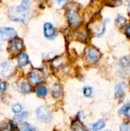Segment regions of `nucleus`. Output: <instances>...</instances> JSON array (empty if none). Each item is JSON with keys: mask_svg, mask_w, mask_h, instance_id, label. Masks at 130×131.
I'll list each match as a JSON object with an SVG mask.
<instances>
[{"mask_svg": "<svg viewBox=\"0 0 130 131\" xmlns=\"http://www.w3.org/2000/svg\"><path fill=\"white\" fill-rule=\"evenodd\" d=\"M37 120L41 123H49L51 121V113L46 106H41L36 110Z\"/></svg>", "mask_w": 130, "mask_h": 131, "instance_id": "4", "label": "nucleus"}, {"mask_svg": "<svg viewBox=\"0 0 130 131\" xmlns=\"http://www.w3.org/2000/svg\"><path fill=\"white\" fill-rule=\"evenodd\" d=\"M83 115H84L83 112H79V113L77 114V119H78V121H79L82 120Z\"/></svg>", "mask_w": 130, "mask_h": 131, "instance_id": "32", "label": "nucleus"}, {"mask_svg": "<svg viewBox=\"0 0 130 131\" xmlns=\"http://www.w3.org/2000/svg\"><path fill=\"white\" fill-rule=\"evenodd\" d=\"M17 61H18V64L19 66L23 67L25 66L28 64L29 62V57L28 55V54L26 53H21L20 54L18 58H17Z\"/></svg>", "mask_w": 130, "mask_h": 131, "instance_id": "15", "label": "nucleus"}, {"mask_svg": "<svg viewBox=\"0 0 130 131\" xmlns=\"http://www.w3.org/2000/svg\"><path fill=\"white\" fill-rule=\"evenodd\" d=\"M31 0H22L21 4L23 5L24 6L27 7V8H29L31 5Z\"/></svg>", "mask_w": 130, "mask_h": 131, "instance_id": "31", "label": "nucleus"}, {"mask_svg": "<svg viewBox=\"0 0 130 131\" xmlns=\"http://www.w3.org/2000/svg\"><path fill=\"white\" fill-rule=\"evenodd\" d=\"M126 88V84L125 82H120L115 87V92H114L115 97L119 99L120 101L124 97Z\"/></svg>", "mask_w": 130, "mask_h": 131, "instance_id": "10", "label": "nucleus"}, {"mask_svg": "<svg viewBox=\"0 0 130 131\" xmlns=\"http://www.w3.org/2000/svg\"><path fill=\"white\" fill-rule=\"evenodd\" d=\"M44 35L48 39H54L57 35V31L52 23L46 22L44 25Z\"/></svg>", "mask_w": 130, "mask_h": 131, "instance_id": "6", "label": "nucleus"}, {"mask_svg": "<svg viewBox=\"0 0 130 131\" xmlns=\"http://www.w3.org/2000/svg\"><path fill=\"white\" fill-rule=\"evenodd\" d=\"M64 64V58L62 56L55 57L54 59H52L51 61V67L54 70H57L61 68H62Z\"/></svg>", "mask_w": 130, "mask_h": 131, "instance_id": "14", "label": "nucleus"}, {"mask_svg": "<svg viewBox=\"0 0 130 131\" xmlns=\"http://www.w3.org/2000/svg\"><path fill=\"white\" fill-rule=\"evenodd\" d=\"M15 70V67L12 63L4 62L0 64V75L4 78H9L11 76Z\"/></svg>", "mask_w": 130, "mask_h": 131, "instance_id": "7", "label": "nucleus"}, {"mask_svg": "<svg viewBox=\"0 0 130 131\" xmlns=\"http://www.w3.org/2000/svg\"><path fill=\"white\" fill-rule=\"evenodd\" d=\"M21 131H38V129L28 123H23L21 126Z\"/></svg>", "mask_w": 130, "mask_h": 131, "instance_id": "25", "label": "nucleus"}, {"mask_svg": "<svg viewBox=\"0 0 130 131\" xmlns=\"http://www.w3.org/2000/svg\"><path fill=\"white\" fill-rule=\"evenodd\" d=\"M11 110L15 114H19L22 111V106L19 103H15L11 106Z\"/></svg>", "mask_w": 130, "mask_h": 131, "instance_id": "26", "label": "nucleus"}, {"mask_svg": "<svg viewBox=\"0 0 130 131\" xmlns=\"http://www.w3.org/2000/svg\"><path fill=\"white\" fill-rule=\"evenodd\" d=\"M36 94L38 97H44L48 94V88L44 85H40L36 88Z\"/></svg>", "mask_w": 130, "mask_h": 131, "instance_id": "19", "label": "nucleus"}, {"mask_svg": "<svg viewBox=\"0 0 130 131\" xmlns=\"http://www.w3.org/2000/svg\"><path fill=\"white\" fill-rule=\"evenodd\" d=\"M129 131H130V128H129Z\"/></svg>", "mask_w": 130, "mask_h": 131, "instance_id": "37", "label": "nucleus"}, {"mask_svg": "<svg viewBox=\"0 0 130 131\" xmlns=\"http://www.w3.org/2000/svg\"><path fill=\"white\" fill-rule=\"evenodd\" d=\"M129 125L126 123H123L120 127V131H129Z\"/></svg>", "mask_w": 130, "mask_h": 131, "instance_id": "28", "label": "nucleus"}, {"mask_svg": "<svg viewBox=\"0 0 130 131\" xmlns=\"http://www.w3.org/2000/svg\"><path fill=\"white\" fill-rule=\"evenodd\" d=\"M63 93V89L62 87L60 84L58 83H54L51 86V94L54 97L58 98L62 95Z\"/></svg>", "mask_w": 130, "mask_h": 131, "instance_id": "13", "label": "nucleus"}, {"mask_svg": "<svg viewBox=\"0 0 130 131\" xmlns=\"http://www.w3.org/2000/svg\"><path fill=\"white\" fill-rule=\"evenodd\" d=\"M128 8H129V12H130V0L129 2V5H128Z\"/></svg>", "mask_w": 130, "mask_h": 131, "instance_id": "34", "label": "nucleus"}, {"mask_svg": "<svg viewBox=\"0 0 130 131\" xmlns=\"http://www.w3.org/2000/svg\"><path fill=\"white\" fill-rule=\"evenodd\" d=\"M109 21H110L109 19H104L103 21L98 23L96 25L95 29H94V33H93L95 37L99 38V37L103 36L105 34L106 30H107V25Z\"/></svg>", "mask_w": 130, "mask_h": 131, "instance_id": "8", "label": "nucleus"}, {"mask_svg": "<svg viewBox=\"0 0 130 131\" xmlns=\"http://www.w3.org/2000/svg\"><path fill=\"white\" fill-rule=\"evenodd\" d=\"M84 58L87 64L93 65L99 61L100 54L97 48L93 47H87L84 50Z\"/></svg>", "mask_w": 130, "mask_h": 131, "instance_id": "3", "label": "nucleus"}, {"mask_svg": "<svg viewBox=\"0 0 130 131\" xmlns=\"http://www.w3.org/2000/svg\"><path fill=\"white\" fill-rule=\"evenodd\" d=\"M28 116V112H22V113H19L17 114V115L15 116V119L18 121H22L23 120H25Z\"/></svg>", "mask_w": 130, "mask_h": 131, "instance_id": "27", "label": "nucleus"}, {"mask_svg": "<svg viewBox=\"0 0 130 131\" xmlns=\"http://www.w3.org/2000/svg\"><path fill=\"white\" fill-rule=\"evenodd\" d=\"M126 24H127V19L125 16L122 15H117L116 18V25L118 28H123L126 25Z\"/></svg>", "mask_w": 130, "mask_h": 131, "instance_id": "17", "label": "nucleus"}, {"mask_svg": "<svg viewBox=\"0 0 130 131\" xmlns=\"http://www.w3.org/2000/svg\"><path fill=\"white\" fill-rule=\"evenodd\" d=\"M93 90L90 86H85L83 88V94L86 97H91L93 95Z\"/></svg>", "mask_w": 130, "mask_h": 131, "instance_id": "24", "label": "nucleus"}, {"mask_svg": "<svg viewBox=\"0 0 130 131\" xmlns=\"http://www.w3.org/2000/svg\"><path fill=\"white\" fill-rule=\"evenodd\" d=\"M74 36L75 38L80 41V42L83 43H86L87 42L88 39H89V32L87 31V30H76L74 31Z\"/></svg>", "mask_w": 130, "mask_h": 131, "instance_id": "12", "label": "nucleus"}, {"mask_svg": "<svg viewBox=\"0 0 130 131\" xmlns=\"http://www.w3.org/2000/svg\"><path fill=\"white\" fill-rule=\"evenodd\" d=\"M29 8L20 5L18 6H12L8 8V16L11 20L14 21L24 22L27 20L29 15Z\"/></svg>", "mask_w": 130, "mask_h": 131, "instance_id": "2", "label": "nucleus"}, {"mask_svg": "<svg viewBox=\"0 0 130 131\" xmlns=\"http://www.w3.org/2000/svg\"><path fill=\"white\" fill-rule=\"evenodd\" d=\"M7 88V84L5 82H0V94L5 91Z\"/></svg>", "mask_w": 130, "mask_h": 131, "instance_id": "30", "label": "nucleus"}, {"mask_svg": "<svg viewBox=\"0 0 130 131\" xmlns=\"http://www.w3.org/2000/svg\"><path fill=\"white\" fill-rule=\"evenodd\" d=\"M120 114H123L126 117H130V104H124L120 110H119Z\"/></svg>", "mask_w": 130, "mask_h": 131, "instance_id": "21", "label": "nucleus"}, {"mask_svg": "<svg viewBox=\"0 0 130 131\" xmlns=\"http://www.w3.org/2000/svg\"><path fill=\"white\" fill-rule=\"evenodd\" d=\"M17 35V31L12 28L2 27L0 28V40L7 41L14 38Z\"/></svg>", "mask_w": 130, "mask_h": 131, "instance_id": "5", "label": "nucleus"}, {"mask_svg": "<svg viewBox=\"0 0 130 131\" xmlns=\"http://www.w3.org/2000/svg\"><path fill=\"white\" fill-rule=\"evenodd\" d=\"M11 131H19V130L18 129V128H16V127H14V128H12Z\"/></svg>", "mask_w": 130, "mask_h": 131, "instance_id": "33", "label": "nucleus"}, {"mask_svg": "<svg viewBox=\"0 0 130 131\" xmlns=\"http://www.w3.org/2000/svg\"><path fill=\"white\" fill-rule=\"evenodd\" d=\"M119 64L122 68H128L130 67V56L125 55L119 61Z\"/></svg>", "mask_w": 130, "mask_h": 131, "instance_id": "16", "label": "nucleus"}, {"mask_svg": "<svg viewBox=\"0 0 130 131\" xmlns=\"http://www.w3.org/2000/svg\"><path fill=\"white\" fill-rule=\"evenodd\" d=\"M28 78L29 82L34 85L39 84L42 81L41 74L37 71H31V72H29L28 74Z\"/></svg>", "mask_w": 130, "mask_h": 131, "instance_id": "11", "label": "nucleus"}, {"mask_svg": "<svg viewBox=\"0 0 130 131\" xmlns=\"http://www.w3.org/2000/svg\"><path fill=\"white\" fill-rule=\"evenodd\" d=\"M124 33H125V35H126L127 38H130V21L128 24H126V25L125 26Z\"/></svg>", "mask_w": 130, "mask_h": 131, "instance_id": "29", "label": "nucleus"}, {"mask_svg": "<svg viewBox=\"0 0 130 131\" xmlns=\"http://www.w3.org/2000/svg\"><path fill=\"white\" fill-rule=\"evenodd\" d=\"M105 131H110V130H105Z\"/></svg>", "mask_w": 130, "mask_h": 131, "instance_id": "35", "label": "nucleus"}, {"mask_svg": "<svg viewBox=\"0 0 130 131\" xmlns=\"http://www.w3.org/2000/svg\"><path fill=\"white\" fill-rule=\"evenodd\" d=\"M66 18L71 27L74 28L80 27L83 22V17L80 14L79 5L75 3L68 5L66 8Z\"/></svg>", "mask_w": 130, "mask_h": 131, "instance_id": "1", "label": "nucleus"}, {"mask_svg": "<svg viewBox=\"0 0 130 131\" xmlns=\"http://www.w3.org/2000/svg\"><path fill=\"white\" fill-rule=\"evenodd\" d=\"M91 127L93 128V130L94 131H98L103 129L106 126V123L103 119H100L99 121H97V122H95L94 124L90 125Z\"/></svg>", "mask_w": 130, "mask_h": 131, "instance_id": "18", "label": "nucleus"}, {"mask_svg": "<svg viewBox=\"0 0 130 131\" xmlns=\"http://www.w3.org/2000/svg\"><path fill=\"white\" fill-rule=\"evenodd\" d=\"M69 0H52L53 5L57 8H61L65 6L68 3Z\"/></svg>", "mask_w": 130, "mask_h": 131, "instance_id": "23", "label": "nucleus"}, {"mask_svg": "<svg viewBox=\"0 0 130 131\" xmlns=\"http://www.w3.org/2000/svg\"><path fill=\"white\" fill-rule=\"evenodd\" d=\"M20 88L21 91L24 93V94H28L31 91V85L26 82V81H22L21 85H20Z\"/></svg>", "mask_w": 130, "mask_h": 131, "instance_id": "22", "label": "nucleus"}, {"mask_svg": "<svg viewBox=\"0 0 130 131\" xmlns=\"http://www.w3.org/2000/svg\"><path fill=\"white\" fill-rule=\"evenodd\" d=\"M71 131H87V130L79 121H77L72 124Z\"/></svg>", "mask_w": 130, "mask_h": 131, "instance_id": "20", "label": "nucleus"}, {"mask_svg": "<svg viewBox=\"0 0 130 131\" xmlns=\"http://www.w3.org/2000/svg\"><path fill=\"white\" fill-rule=\"evenodd\" d=\"M23 41L18 38H14L9 45V51L11 52H18L23 49Z\"/></svg>", "mask_w": 130, "mask_h": 131, "instance_id": "9", "label": "nucleus"}, {"mask_svg": "<svg viewBox=\"0 0 130 131\" xmlns=\"http://www.w3.org/2000/svg\"><path fill=\"white\" fill-rule=\"evenodd\" d=\"M129 86H130V80H129Z\"/></svg>", "mask_w": 130, "mask_h": 131, "instance_id": "36", "label": "nucleus"}]
</instances>
